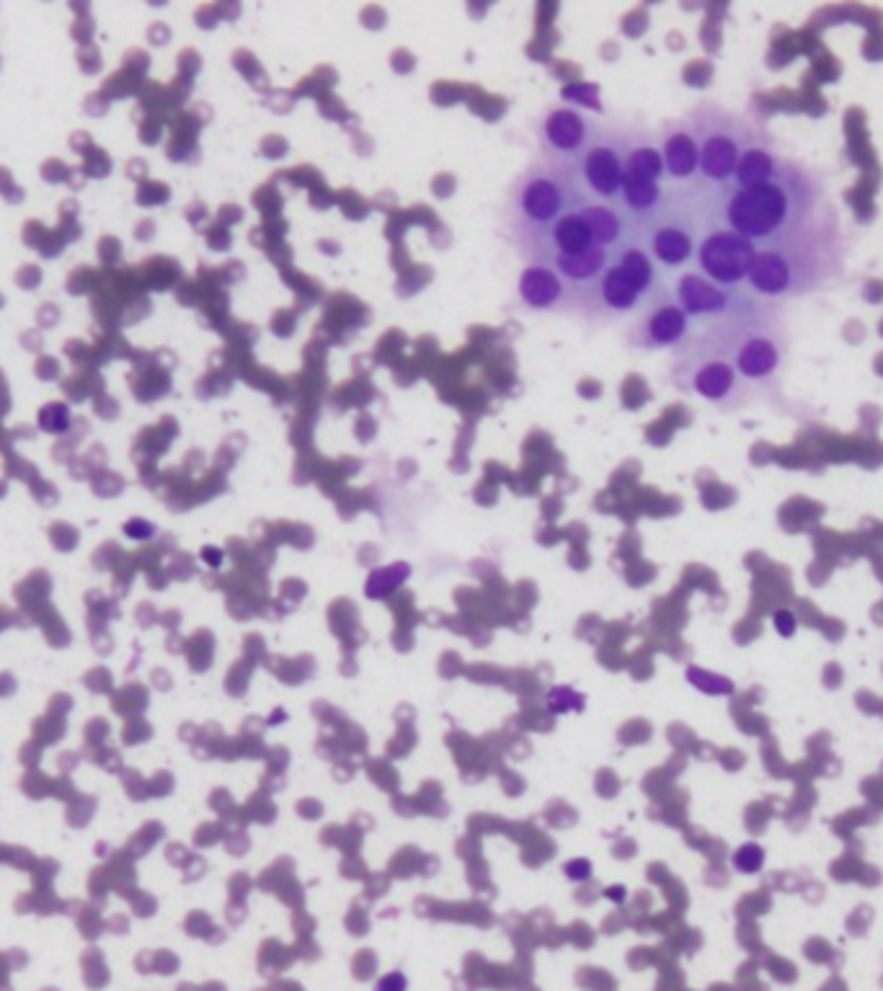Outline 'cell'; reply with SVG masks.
I'll return each instance as SVG.
<instances>
[{
  "mask_svg": "<svg viewBox=\"0 0 883 991\" xmlns=\"http://www.w3.org/2000/svg\"><path fill=\"white\" fill-rule=\"evenodd\" d=\"M581 215L587 217L589 228H592L594 243L602 248H612L618 246L620 238H623V217L618 212L607 207L602 202H589L584 207H579Z\"/></svg>",
  "mask_w": 883,
  "mask_h": 991,
  "instance_id": "18",
  "label": "cell"
},
{
  "mask_svg": "<svg viewBox=\"0 0 883 991\" xmlns=\"http://www.w3.org/2000/svg\"><path fill=\"white\" fill-rule=\"evenodd\" d=\"M569 189L561 176L543 168H530L512 189V210L519 222L532 228H550L566 212Z\"/></svg>",
  "mask_w": 883,
  "mask_h": 991,
  "instance_id": "2",
  "label": "cell"
},
{
  "mask_svg": "<svg viewBox=\"0 0 883 991\" xmlns=\"http://www.w3.org/2000/svg\"><path fill=\"white\" fill-rule=\"evenodd\" d=\"M620 202L633 215H649V212H654L659 207L661 186L656 181L628 179L625 176L623 186H620Z\"/></svg>",
  "mask_w": 883,
  "mask_h": 991,
  "instance_id": "21",
  "label": "cell"
},
{
  "mask_svg": "<svg viewBox=\"0 0 883 991\" xmlns=\"http://www.w3.org/2000/svg\"><path fill=\"white\" fill-rule=\"evenodd\" d=\"M778 166L780 161L775 158V153H772L767 145H747L744 153H741L739 163H736L734 181L739 184V189L760 186L775 176Z\"/></svg>",
  "mask_w": 883,
  "mask_h": 991,
  "instance_id": "17",
  "label": "cell"
},
{
  "mask_svg": "<svg viewBox=\"0 0 883 991\" xmlns=\"http://www.w3.org/2000/svg\"><path fill=\"white\" fill-rule=\"evenodd\" d=\"M649 253L651 259L659 261L661 266L677 269V266H685L687 261L692 259V253H695V241H692L690 230L669 222V225H659V228L651 233Z\"/></svg>",
  "mask_w": 883,
  "mask_h": 991,
  "instance_id": "15",
  "label": "cell"
},
{
  "mask_svg": "<svg viewBox=\"0 0 883 991\" xmlns=\"http://www.w3.org/2000/svg\"><path fill=\"white\" fill-rule=\"evenodd\" d=\"M674 300L680 302L687 318H718L734 310V292L731 287L711 282L698 271H685L674 284Z\"/></svg>",
  "mask_w": 883,
  "mask_h": 991,
  "instance_id": "10",
  "label": "cell"
},
{
  "mask_svg": "<svg viewBox=\"0 0 883 991\" xmlns=\"http://www.w3.org/2000/svg\"><path fill=\"white\" fill-rule=\"evenodd\" d=\"M741 385L744 380L734 370V364L723 354H713V357L695 359L687 367V382H682L680 388L700 395L703 401L718 408H734L739 403L736 395L741 393Z\"/></svg>",
  "mask_w": 883,
  "mask_h": 991,
  "instance_id": "7",
  "label": "cell"
},
{
  "mask_svg": "<svg viewBox=\"0 0 883 991\" xmlns=\"http://www.w3.org/2000/svg\"><path fill=\"white\" fill-rule=\"evenodd\" d=\"M517 295L519 302L532 313H550V310H561L566 305L571 290L553 266L530 264L519 274Z\"/></svg>",
  "mask_w": 883,
  "mask_h": 991,
  "instance_id": "11",
  "label": "cell"
},
{
  "mask_svg": "<svg viewBox=\"0 0 883 991\" xmlns=\"http://www.w3.org/2000/svg\"><path fill=\"white\" fill-rule=\"evenodd\" d=\"M406 989H408V981L401 971L385 973L383 979L375 984V991H406Z\"/></svg>",
  "mask_w": 883,
  "mask_h": 991,
  "instance_id": "27",
  "label": "cell"
},
{
  "mask_svg": "<svg viewBox=\"0 0 883 991\" xmlns=\"http://www.w3.org/2000/svg\"><path fill=\"white\" fill-rule=\"evenodd\" d=\"M563 870H566V875H569L574 883H584V881H589V878H592V862L584 860V857L569 860L566 865H563Z\"/></svg>",
  "mask_w": 883,
  "mask_h": 991,
  "instance_id": "24",
  "label": "cell"
},
{
  "mask_svg": "<svg viewBox=\"0 0 883 991\" xmlns=\"http://www.w3.org/2000/svg\"><path fill=\"white\" fill-rule=\"evenodd\" d=\"M643 297L646 295L638 290L636 282L618 264L607 266L605 274L597 279V287H594L597 310H602L607 318H618V315L636 310Z\"/></svg>",
  "mask_w": 883,
  "mask_h": 991,
  "instance_id": "13",
  "label": "cell"
},
{
  "mask_svg": "<svg viewBox=\"0 0 883 991\" xmlns=\"http://www.w3.org/2000/svg\"><path fill=\"white\" fill-rule=\"evenodd\" d=\"M615 264L636 282L638 290L643 295H651L656 284V261L651 259V253L641 246H625L620 248Z\"/></svg>",
  "mask_w": 883,
  "mask_h": 991,
  "instance_id": "20",
  "label": "cell"
},
{
  "mask_svg": "<svg viewBox=\"0 0 883 991\" xmlns=\"http://www.w3.org/2000/svg\"><path fill=\"white\" fill-rule=\"evenodd\" d=\"M605 896H610L612 901H620L625 896V891L620 886H615V891H610V893H605Z\"/></svg>",
  "mask_w": 883,
  "mask_h": 991,
  "instance_id": "28",
  "label": "cell"
},
{
  "mask_svg": "<svg viewBox=\"0 0 883 991\" xmlns=\"http://www.w3.org/2000/svg\"><path fill=\"white\" fill-rule=\"evenodd\" d=\"M754 256L757 246L734 230H713L695 246L700 274L723 287H734L747 279Z\"/></svg>",
  "mask_w": 883,
  "mask_h": 991,
  "instance_id": "3",
  "label": "cell"
},
{
  "mask_svg": "<svg viewBox=\"0 0 883 991\" xmlns=\"http://www.w3.org/2000/svg\"><path fill=\"white\" fill-rule=\"evenodd\" d=\"M690 331V318L674 297H654L646 313L638 318L630 344L643 351L672 349Z\"/></svg>",
  "mask_w": 883,
  "mask_h": 991,
  "instance_id": "5",
  "label": "cell"
},
{
  "mask_svg": "<svg viewBox=\"0 0 883 991\" xmlns=\"http://www.w3.org/2000/svg\"><path fill=\"white\" fill-rule=\"evenodd\" d=\"M610 261V248L594 246L589 251L579 253V256H553V269L558 271V277L563 282H597L607 269Z\"/></svg>",
  "mask_w": 883,
  "mask_h": 991,
  "instance_id": "16",
  "label": "cell"
},
{
  "mask_svg": "<svg viewBox=\"0 0 883 991\" xmlns=\"http://www.w3.org/2000/svg\"><path fill=\"white\" fill-rule=\"evenodd\" d=\"M690 127L695 132V137H698L700 173H703L705 179L716 181V184L734 179L736 163H739L741 153H744L741 137L736 132H731L729 127H718V124L711 122L690 124Z\"/></svg>",
  "mask_w": 883,
  "mask_h": 991,
  "instance_id": "9",
  "label": "cell"
},
{
  "mask_svg": "<svg viewBox=\"0 0 883 991\" xmlns=\"http://www.w3.org/2000/svg\"><path fill=\"white\" fill-rule=\"evenodd\" d=\"M731 862H734V868L739 873H757L762 868V862H765V852L757 844H744L734 852Z\"/></svg>",
  "mask_w": 883,
  "mask_h": 991,
  "instance_id": "23",
  "label": "cell"
},
{
  "mask_svg": "<svg viewBox=\"0 0 883 991\" xmlns=\"http://www.w3.org/2000/svg\"><path fill=\"white\" fill-rule=\"evenodd\" d=\"M625 176L628 179L641 181H656L664 176V161H661V150L654 142H633L630 148H625Z\"/></svg>",
  "mask_w": 883,
  "mask_h": 991,
  "instance_id": "19",
  "label": "cell"
},
{
  "mask_svg": "<svg viewBox=\"0 0 883 991\" xmlns=\"http://www.w3.org/2000/svg\"><path fill=\"white\" fill-rule=\"evenodd\" d=\"M548 238L553 243L556 256H579V253L597 246L592 228H589L587 217L581 215V210L563 212L548 228Z\"/></svg>",
  "mask_w": 883,
  "mask_h": 991,
  "instance_id": "14",
  "label": "cell"
},
{
  "mask_svg": "<svg viewBox=\"0 0 883 991\" xmlns=\"http://www.w3.org/2000/svg\"><path fill=\"white\" fill-rule=\"evenodd\" d=\"M538 137L553 161L576 158L592 145V119L569 104L550 106L538 124Z\"/></svg>",
  "mask_w": 883,
  "mask_h": 991,
  "instance_id": "4",
  "label": "cell"
},
{
  "mask_svg": "<svg viewBox=\"0 0 883 991\" xmlns=\"http://www.w3.org/2000/svg\"><path fill=\"white\" fill-rule=\"evenodd\" d=\"M661 161H664V173H669L672 179H692L700 171V145L698 137L692 132L690 124L685 122H667L661 130Z\"/></svg>",
  "mask_w": 883,
  "mask_h": 991,
  "instance_id": "12",
  "label": "cell"
},
{
  "mask_svg": "<svg viewBox=\"0 0 883 991\" xmlns=\"http://www.w3.org/2000/svg\"><path fill=\"white\" fill-rule=\"evenodd\" d=\"M37 426L44 434H52V437L68 434L70 426H73V411H70L68 403H47V406L39 408Z\"/></svg>",
  "mask_w": 883,
  "mask_h": 991,
  "instance_id": "22",
  "label": "cell"
},
{
  "mask_svg": "<svg viewBox=\"0 0 883 991\" xmlns=\"http://www.w3.org/2000/svg\"><path fill=\"white\" fill-rule=\"evenodd\" d=\"M124 535L130 537V540H150L155 535V527L150 522H145V519H130V522L124 524Z\"/></svg>",
  "mask_w": 883,
  "mask_h": 991,
  "instance_id": "25",
  "label": "cell"
},
{
  "mask_svg": "<svg viewBox=\"0 0 883 991\" xmlns=\"http://www.w3.org/2000/svg\"><path fill=\"white\" fill-rule=\"evenodd\" d=\"M579 171L589 194L599 202H610L620 197V186L625 179V148L615 137L592 140V145L581 155Z\"/></svg>",
  "mask_w": 883,
  "mask_h": 991,
  "instance_id": "6",
  "label": "cell"
},
{
  "mask_svg": "<svg viewBox=\"0 0 883 991\" xmlns=\"http://www.w3.org/2000/svg\"><path fill=\"white\" fill-rule=\"evenodd\" d=\"M772 622H775V630H778V633L783 635V638H793V635H796L798 620H796V615H793L791 610L775 612Z\"/></svg>",
  "mask_w": 883,
  "mask_h": 991,
  "instance_id": "26",
  "label": "cell"
},
{
  "mask_svg": "<svg viewBox=\"0 0 883 991\" xmlns=\"http://www.w3.org/2000/svg\"><path fill=\"white\" fill-rule=\"evenodd\" d=\"M803 199L814 202L803 168L785 173L780 163L775 176L765 184L736 189L723 207V215L729 222V230L744 235L752 243L770 241L785 228L803 220Z\"/></svg>",
  "mask_w": 883,
  "mask_h": 991,
  "instance_id": "1",
  "label": "cell"
},
{
  "mask_svg": "<svg viewBox=\"0 0 883 991\" xmlns=\"http://www.w3.org/2000/svg\"><path fill=\"white\" fill-rule=\"evenodd\" d=\"M723 357L734 364L741 380L762 382L778 372L780 362H783V344L772 333L754 328V331H744V336L739 333V339Z\"/></svg>",
  "mask_w": 883,
  "mask_h": 991,
  "instance_id": "8",
  "label": "cell"
}]
</instances>
